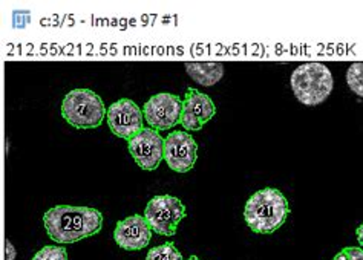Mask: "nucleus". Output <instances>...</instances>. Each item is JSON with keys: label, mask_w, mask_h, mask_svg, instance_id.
<instances>
[{"label": "nucleus", "mask_w": 363, "mask_h": 260, "mask_svg": "<svg viewBox=\"0 0 363 260\" xmlns=\"http://www.w3.org/2000/svg\"><path fill=\"white\" fill-rule=\"evenodd\" d=\"M348 88L363 98V62L352 63L347 71Z\"/></svg>", "instance_id": "14"}, {"label": "nucleus", "mask_w": 363, "mask_h": 260, "mask_svg": "<svg viewBox=\"0 0 363 260\" xmlns=\"http://www.w3.org/2000/svg\"><path fill=\"white\" fill-rule=\"evenodd\" d=\"M33 260H69L68 251L65 247H45L40 251H37Z\"/></svg>", "instance_id": "15"}, {"label": "nucleus", "mask_w": 363, "mask_h": 260, "mask_svg": "<svg viewBox=\"0 0 363 260\" xmlns=\"http://www.w3.org/2000/svg\"><path fill=\"white\" fill-rule=\"evenodd\" d=\"M108 112L100 95L91 89H74L65 95L62 103V117L75 129H95Z\"/></svg>", "instance_id": "4"}, {"label": "nucleus", "mask_w": 363, "mask_h": 260, "mask_svg": "<svg viewBox=\"0 0 363 260\" xmlns=\"http://www.w3.org/2000/svg\"><path fill=\"white\" fill-rule=\"evenodd\" d=\"M143 115L138 106L129 98H121L111 104L108 109V124L113 135L118 138L130 141L145 129L143 128Z\"/></svg>", "instance_id": "9"}, {"label": "nucleus", "mask_w": 363, "mask_h": 260, "mask_svg": "<svg viewBox=\"0 0 363 260\" xmlns=\"http://www.w3.org/2000/svg\"><path fill=\"white\" fill-rule=\"evenodd\" d=\"M16 259V249L13 244L6 240V260H14Z\"/></svg>", "instance_id": "17"}, {"label": "nucleus", "mask_w": 363, "mask_h": 260, "mask_svg": "<svg viewBox=\"0 0 363 260\" xmlns=\"http://www.w3.org/2000/svg\"><path fill=\"white\" fill-rule=\"evenodd\" d=\"M187 260H201L199 257H196V256H192V257H189Z\"/></svg>", "instance_id": "19"}, {"label": "nucleus", "mask_w": 363, "mask_h": 260, "mask_svg": "<svg viewBox=\"0 0 363 260\" xmlns=\"http://www.w3.org/2000/svg\"><path fill=\"white\" fill-rule=\"evenodd\" d=\"M333 260H363V248L362 247H347L334 256Z\"/></svg>", "instance_id": "16"}, {"label": "nucleus", "mask_w": 363, "mask_h": 260, "mask_svg": "<svg viewBox=\"0 0 363 260\" xmlns=\"http://www.w3.org/2000/svg\"><path fill=\"white\" fill-rule=\"evenodd\" d=\"M152 233L154 231H152L145 216L132 215L117 224L116 231H113V239H116L117 245L126 251H140L150 244Z\"/></svg>", "instance_id": "11"}, {"label": "nucleus", "mask_w": 363, "mask_h": 260, "mask_svg": "<svg viewBox=\"0 0 363 260\" xmlns=\"http://www.w3.org/2000/svg\"><path fill=\"white\" fill-rule=\"evenodd\" d=\"M46 233L55 244H75L99 234L103 228V216L89 207L57 205L43 215Z\"/></svg>", "instance_id": "1"}, {"label": "nucleus", "mask_w": 363, "mask_h": 260, "mask_svg": "<svg viewBox=\"0 0 363 260\" xmlns=\"http://www.w3.org/2000/svg\"><path fill=\"white\" fill-rule=\"evenodd\" d=\"M290 216V204L278 188H262L248 198L244 219L253 233L273 234Z\"/></svg>", "instance_id": "2"}, {"label": "nucleus", "mask_w": 363, "mask_h": 260, "mask_svg": "<svg viewBox=\"0 0 363 260\" xmlns=\"http://www.w3.org/2000/svg\"><path fill=\"white\" fill-rule=\"evenodd\" d=\"M198 159V144L187 132H172L164 140V161L170 170L187 173L195 167Z\"/></svg>", "instance_id": "7"}, {"label": "nucleus", "mask_w": 363, "mask_h": 260, "mask_svg": "<svg viewBox=\"0 0 363 260\" xmlns=\"http://www.w3.org/2000/svg\"><path fill=\"white\" fill-rule=\"evenodd\" d=\"M290 84L294 97L305 106H318L333 92L334 79L330 67L323 63H303L291 74Z\"/></svg>", "instance_id": "3"}, {"label": "nucleus", "mask_w": 363, "mask_h": 260, "mask_svg": "<svg viewBox=\"0 0 363 260\" xmlns=\"http://www.w3.org/2000/svg\"><path fill=\"white\" fill-rule=\"evenodd\" d=\"M146 260H183V256H181L175 244L167 242L149 249Z\"/></svg>", "instance_id": "13"}, {"label": "nucleus", "mask_w": 363, "mask_h": 260, "mask_svg": "<svg viewBox=\"0 0 363 260\" xmlns=\"http://www.w3.org/2000/svg\"><path fill=\"white\" fill-rule=\"evenodd\" d=\"M216 115V106L208 95L196 89H189L183 100L181 126L186 130H201Z\"/></svg>", "instance_id": "10"}, {"label": "nucleus", "mask_w": 363, "mask_h": 260, "mask_svg": "<svg viewBox=\"0 0 363 260\" xmlns=\"http://www.w3.org/2000/svg\"><path fill=\"white\" fill-rule=\"evenodd\" d=\"M187 215L186 207L175 196L161 195L149 200L145 217L152 231L160 236H174L181 220Z\"/></svg>", "instance_id": "5"}, {"label": "nucleus", "mask_w": 363, "mask_h": 260, "mask_svg": "<svg viewBox=\"0 0 363 260\" xmlns=\"http://www.w3.org/2000/svg\"><path fill=\"white\" fill-rule=\"evenodd\" d=\"M181 113H183V100L174 94H157L143 108L146 123L150 129L158 132L175 128L181 123Z\"/></svg>", "instance_id": "6"}, {"label": "nucleus", "mask_w": 363, "mask_h": 260, "mask_svg": "<svg viewBox=\"0 0 363 260\" xmlns=\"http://www.w3.org/2000/svg\"><path fill=\"white\" fill-rule=\"evenodd\" d=\"M356 236H357V242L363 248V224L356 230Z\"/></svg>", "instance_id": "18"}, {"label": "nucleus", "mask_w": 363, "mask_h": 260, "mask_svg": "<svg viewBox=\"0 0 363 260\" xmlns=\"http://www.w3.org/2000/svg\"><path fill=\"white\" fill-rule=\"evenodd\" d=\"M129 153L143 170L154 171L164 159V140L158 130L143 129L129 141Z\"/></svg>", "instance_id": "8"}, {"label": "nucleus", "mask_w": 363, "mask_h": 260, "mask_svg": "<svg viewBox=\"0 0 363 260\" xmlns=\"http://www.w3.org/2000/svg\"><path fill=\"white\" fill-rule=\"evenodd\" d=\"M186 71L190 79L198 84L212 88L218 81H221L224 77V64L219 62H207V63H186Z\"/></svg>", "instance_id": "12"}]
</instances>
